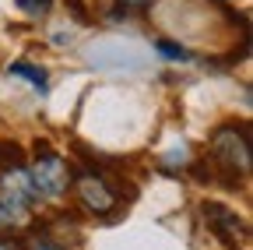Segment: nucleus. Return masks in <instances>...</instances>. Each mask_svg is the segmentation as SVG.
<instances>
[{
  "label": "nucleus",
  "instance_id": "obj_1",
  "mask_svg": "<svg viewBox=\"0 0 253 250\" xmlns=\"http://www.w3.org/2000/svg\"><path fill=\"white\" fill-rule=\"evenodd\" d=\"M211 166L225 191H236V183L250 173V123H221L211 134Z\"/></svg>",
  "mask_w": 253,
  "mask_h": 250
},
{
  "label": "nucleus",
  "instance_id": "obj_2",
  "mask_svg": "<svg viewBox=\"0 0 253 250\" xmlns=\"http://www.w3.org/2000/svg\"><path fill=\"white\" fill-rule=\"evenodd\" d=\"M36 187H32V176L21 169H4V176H0V208H4L14 222H21L25 211L32 208V201H36Z\"/></svg>",
  "mask_w": 253,
  "mask_h": 250
},
{
  "label": "nucleus",
  "instance_id": "obj_3",
  "mask_svg": "<svg viewBox=\"0 0 253 250\" xmlns=\"http://www.w3.org/2000/svg\"><path fill=\"white\" fill-rule=\"evenodd\" d=\"M201 215H204V226L225 243V247H236V243H250V226L243 218L221 201H204L201 204Z\"/></svg>",
  "mask_w": 253,
  "mask_h": 250
},
{
  "label": "nucleus",
  "instance_id": "obj_4",
  "mask_svg": "<svg viewBox=\"0 0 253 250\" xmlns=\"http://www.w3.org/2000/svg\"><path fill=\"white\" fill-rule=\"evenodd\" d=\"M84 60L99 71H141L144 67V53L130 43H99L84 53Z\"/></svg>",
  "mask_w": 253,
  "mask_h": 250
},
{
  "label": "nucleus",
  "instance_id": "obj_5",
  "mask_svg": "<svg viewBox=\"0 0 253 250\" xmlns=\"http://www.w3.org/2000/svg\"><path fill=\"white\" fill-rule=\"evenodd\" d=\"M67 183H71L67 162H63L56 151H46L42 159L36 155V169H32V187H36V194H42V198H60L63 191H67Z\"/></svg>",
  "mask_w": 253,
  "mask_h": 250
},
{
  "label": "nucleus",
  "instance_id": "obj_6",
  "mask_svg": "<svg viewBox=\"0 0 253 250\" xmlns=\"http://www.w3.org/2000/svg\"><path fill=\"white\" fill-rule=\"evenodd\" d=\"M78 194H81V204L91 215H109L116 208V194H113V187L102 176H81L78 180Z\"/></svg>",
  "mask_w": 253,
  "mask_h": 250
},
{
  "label": "nucleus",
  "instance_id": "obj_7",
  "mask_svg": "<svg viewBox=\"0 0 253 250\" xmlns=\"http://www.w3.org/2000/svg\"><path fill=\"white\" fill-rule=\"evenodd\" d=\"M25 166V148L18 141H0V169H21Z\"/></svg>",
  "mask_w": 253,
  "mask_h": 250
},
{
  "label": "nucleus",
  "instance_id": "obj_8",
  "mask_svg": "<svg viewBox=\"0 0 253 250\" xmlns=\"http://www.w3.org/2000/svg\"><path fill=\"white\" fill-rule=\"evenodd\" d=\"M11 74H18V78L32 81L39 92L46 88V71H42V67H36V64H28V60H18V64H11Z\"/></svg>",
  "mask_w": 253,
  "mask_h": 250
},
{
  "label": "nucleus",
  "instance_id": "obj_9",
  "mask_svg": "<svg viewBox=\"0 0 253 250\" xmlns=\"http://www.w3.org/2000/svg\"><path fill=\"white\" fill-rule=\"evenodd\" d=\"M155 50L162 53L166 60H190V53H186L179 43H172V39H158V43H155Z\"/></svg>",
  "mask_w": 253,
  "mask_h": 250
},
{
  "label": "nucleus",
  "instance_id": "obj_10",
  "mask_svg": "<svg viewBox=\"0 0 253 250\" xmlns=\"http://www.w3.org/2000/svg\"><path fill=\"white\" fill-rule=\"evenodd\" d=\"M49 4H53V0H18V11H25V14H32V18H39V14L49 11Z\"/></svg>",
  "mask_w": 253,
  "mask_h": 250
},
{
  "label": "nucleus",
  "instance_id": "obj_11",
  "mask_svg": "<svg viewBox=\"0 0 253 250\" xmlns=\"http://www.w3.org/2000/svg\"><path fill=\"white\" fill-rule=\"evenodd\" d=\"M63 4L71 7V14H74V21H78V25H88V21H91V11H88L84 0H63Z\"/></svg>",
  "mask_w": 253,
  "mask_h": 250
},
{
  "label": "nucleus",
  "instance_id": "obj_12",
  "mask_svg": "<svg viewBox=\"0 0 253 250\" xmlns=\"http://www.w3.org/2000/svg\"><path fill=\"white\" fill-rule=\"evenodd\" d=\"M25 250H63V247L56 240H49V236H36V240L25 243Z\"/></svg>",
  "mask_w": 253,
  "mask_h": 250
},
{
  "label": "nucleus",
  "instance_id": "obj_13",
  "mask_svg": "<svg viewBox=\"0 0 253 250\" xmlns=\"http://www.w3.org/2000/svg\"><path fill=\"white\" fill-rule=\"evenodd\" d=\"M0 250H25V243L11 240V236H0Z\"/></svg>",
  "mask_w": 253,
  "mask_h": 250
},
{
  "label": "nucleus",
  "instance_id": "obj_14",
  "mask_svg": "<svg viewBox=\"0 0 253 250\" xmlns=\"http://www.w3.org/2000/svg\"><path fill=\"white\" fill-rule=\"evenodd\" d=\"M32 151H36V155H46V151H53V148H49V141H46V138H36V145H32Z\"/></svg>",
  "mask_w": 253,
  "mask_h": 250
}]
</instances>
